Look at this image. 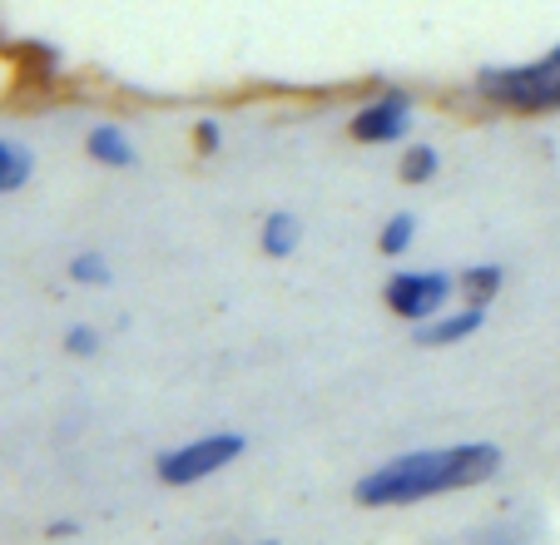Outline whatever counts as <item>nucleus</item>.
I'll return each mask as SVG.
<instances>
[{"label":"nucleus","instance_id":"11","mask_svg":"<svg viewBox=\"0 0 560 545\" xmlns=\"http://www.w3.org/2000/svg\"><path fill=\"white\" fill-rule=\"evenodd\" d=\"M436 169H442V159H436L432 144H412V149H407V159H402V178H407V184H427Z\"/></svg>","mask_w":560,"mask_h":545},{"label":"nucleus","instance_id":"1","mask_svg":"<svg viewBox=\"0 0 560 545\" xmlns=\"http://www.w3.org/2000/svg\"><path fill=\"white\" fill-rule=\"evenodd\" d=\"M501 472V451L491 441H462V447H432V451H407L392 456L377 472L358 482L362 506H412L427 496L462 491V486L491 482Z\"/></svg>","mask_w":560,"mask_h":545},{"label":"nucleus","instance_id":"13","mask_svg":"<svg viewBox=\"0 0 560 545\" xmlns=\"http://www.w3.org/2000/svg\"><path fill=\"white\" fill-rule=\"evenodd\" d=\"M70 278H74V283H90V288H109V283H115V272H109V263L100 258V253H80V258L70 263Z\"/></svg>","mask_w":560,"mask_h":545},{"label":"nucleus","instance_id":"10","mask_svg":"<svg viewBox=\"0 0 560 545\" xmlns=\"http://www.w3.org/2000/svg\"><path fill=\"white\" fill-rule=\"evenodd\" d=\"M456 288H462L471 303H491L497 298V288H501V268L497 263H481V268H466L462 278H456Z\"/></svg>","mask_w":560,"mask_h":545},{"label":"nucleus","instance_id":"15","mask_svg":"<svg viewBox=\"0 0 560 545\" xmlns=\"http://www.w3.org/2000/svg\"><path fill=\"white\" fill-rule=\"evenodd\" d=\"M194 144H199V154H219V125H213V119H199Z\"/></svg>","mask_w":560,"mask_h":545},{"label":"nucleus","instance_id":"3","mask_svg":"<svg viewBox=\"0 0 560 545\" xmlns=\"http://www.w3.org/2000/svg\"><path fill=\"white\" fill-rule=\"evenodd\" d=\"M244 447L248 441L238 437V431H213V437H199L179 451H164V456H159V482H170V486L209 482L213 472H223L229 462H238Z\"/></svg>","mask_w":560,"mask_h":545},{"label":"nucleus","instance_id":"6","mask_svg":"<svg viewBox=\"0 0 560 545\" xmlns=\"http://www.w3.org/2000/svg\"><path fill=\"white\" fill-rule=\"evenodd\" d=\"M481 323H487V303H471V308H462V313H436V317H427V323H417V343L452 347V343H462V337H471Z\"/></svg>","mask_w":560,"mask_h":545},{"label":"nucleus","instance_id":"12","mask_svg":"<svg viewBox=\"0 0 560 545\" xmlns=\"http://www.w3.org/2000/svg\"><path fill=\"white\" fill-rule=\"evenodd\" d=\"M412 233H417V219L412 213H397V219L382 229V239H377V248L387 253V258H397V253H407L412 248Z\"/></svg>","mask_w":560,"mask_h":545},{"label":"nucleus","instance_id":"9","mask_svg":"<svg viewBox=\"0 0 560 545\" xmlns=\"http://www.w3.org/2000/svg\"><path fill=\"white\" fill-rule=\"evenodd\" d=\"M298 243H303V223H298L293 213H273V219L264 223V253H273V258H288Z\"/></svg>","mask_w":560,"mask_h":545},{"label":"nucleus","instance_id":"2","mask_svg":"<svg viewBox=\"0 0 560 545\" xmlns=\"http://www.w3.org/2000/svg\"><path fill=\"white\" fill-rule=\"evenodd\" d=\"M476 90L506 109H526V115L560 109V45L530 65H487V70H476Z\"/></svg>","mask_w":560,"mask_h":545},{"label":"nucleus","instance_id":"8","mask_svg":"<svg viewBox=\"0 0 560 545\" xmlns=\"http://www.w3.org/2000/svg\"><path fill=\"white\" fill-rule=\"evenodd\" d=\"M35 174V159L25 144H11V139H0V194H15L25 189Z\"/></svg>","mask_w":560,"mask_h":545},{"label":"nucleus","instance_id":"4","mask_svg":"<svg viewBox=\"0 0 560 545\" xmlns=\"http://www.w3.org/2000/svg\"><path fill=\"white\" fill-rule=\"evenodd\" d=\"M456 293V278L446 272H392L382 288V303L407 323H427V317L446 313V298Z\"/></svg>","mask_w":560,"mask_h":545},{"label":"nucleus","instance_id":"7","mask_svg":"<svg viewBox=\"0 0 560 545\" xmlns=\"http://www.w3.org/2000/svg\"><path fill=\"white\" fill-rule=\"evenodd\" d=\"M85 149H90V159H95V164H109V169H129V164H139L135 144H129L125 129H115V125H95V129H90Z\"/></svg>","mask_w":560,"mask_h":545},{"label":"nucleus","instance_id":"5","mask_svg":"<svg viewBox=\"0 0 560 545\" xmlns=\"http://www.w3.org/2000/svg\"><path fill=\"white\" fill-rule=\"evenodd\" d=\"M407 129H412V100L397 90L352 115V139H362V144H397Z\"/></svg>","mask_w":560,"mask_h":545},{"label":"nucleus","instance_id":"14","mask_svg":"<svg viewBox=\"0 0 560 545\" xmlns=\"http://www.w3.org/2000/svg\"><path fill=\"white\" fill-rule=\"evenodd\" d=\"M65 347H70L74 357H90L100 347V333L95 327H70V333H65Z\"/></svg>","mask_w":560,"mask_h":545}]
</instances>
